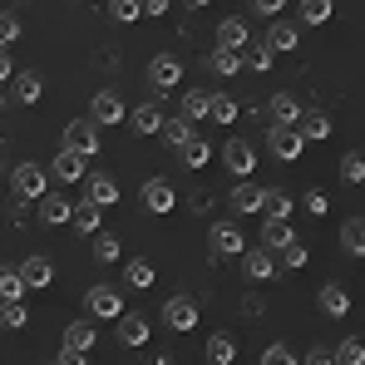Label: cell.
Instances as JSON below:
<instances>
[{"label": "cell", "mask_w": 365, "mask_h": 365, "mask_svg": "<svg viewBox=\"0 0 365 365\" xmlns=\"http://www.w3.org/2000/svg\"><path fill=\"white\" fill-rule=\"evenodd\" d=\"M341 182H351V187L365 182V158L361 153H346V158H341Z\"/></svg>", "instance_id": "cell-44"}, {"label": "cell", "mask_w": 365, "mask_h": 365, "mask_svg": "<svg viewBox=\"0 0 365 365\" xmlns=\"http://www.w3.org/2000/svg\"><path fill=\"white\" fill-rule=\"evenodd\" d=\"M262 365H302V361H297V351H292V346H282V341H272V346L262 351Z\"/></svg>", "instance_id": "cell-43"}, {"label": "cell", "mask_w": 365, "mask_h": 365, "mask_svg": "<svg viewBox=\"0 0 365 365\" xmlns=\"http://www.w3.org/2000/svg\"><path fill=\"white\" fill-rule=\"evenodd\" d=\"M242 272L252 282H272V277H277V257L262 252V247H252V252H242Z\"/></svg>", "instance_id": "cell-18"}, {"label": "cell", "mask_w": 365, "mask_h": 365, "mask_svg": "<svg viewBox=\"0 0 365 365\" xmlns=\"http://www.w3.org/2000/svg\"><path fill=\"white\" fill-rule=\"evenodd\" d=\"M341 247H346L351 257L365 252V217H346V222H341Z\"/></svg>", "instance_id": "cell-29"}, {"label": "cell", "mask_w": 365, "mask_h": 365, "mask_svg": "<svg viewBox=\"0 0 365 365\" xmlns=\"http://www.w3.org/2000/svg\"><path fill=\"white\" fill-rule=\"evenodd\" d=\"M20 40V15H10V10H0V50L10 55V45Z\"/></svg>", "instance_id": "cell-42"}, {"label": "cell", "mask_w": 365, "mask_h": 365, "mask_svg": "<svg viewBox=\"0 0 365 365\" xmlns=\"http://www.w3.org/2000/svg\"><path fill=\"white\" fill-rule=\"evenodd\" d=\"M297 242V232H292V222H267L262 227V252H282V247Z\"/></svg>", "instance_id": "cell-27"}, {"label": "cell", "mask_w": 365, "mask_h": 365, "mask_svg": "<svg viewBox=\"0 0 365 365\" xmlns=\"http://www.w3.org/2000/svg\"><path fill=\"white\" fill-rule=\"evenodd\" d=\"M227 202H232V217H252V212H262V187L247 178L227 192Z\"/></svg>", "instance_id": "cell-14"}, {"label": "cell", "mask_w": 365, "mask_h": 365, "mask_svg": "<svg viewBox=\"0 0 365 365\" xmlns=\"http://www.w3.org/2000/svg\"><path fill=\"white\" fill-rule=\"evenodd\" d=\"M15 272H20V282H25V287H35V292L55 282V262H50L45 252H35V257H25V262H20Z\"/></svg>", "instance_id": "cell-10"}, {"label": "cell", "mask_w": 365, "mask_h": 365, "mask_svg": "<svg viewBox=\"0 0 365 365\" xmlns=\"http://www.w3.org/2000/svg\"><path fill=\"white\" fill-rule=\"evenodd\" d=\"M207 247H212V257H242V252H247L242 232H237V222H212Z\"/></svg>", "instance_id": "cell-7"}, {"label": "cell", "mask_w": 365, "mask_h": 365, "mask_svg": "<svg viewBox=\"0 0 365 365\" xmlns=\"http://www.w3.org/2000/svg\"><path fill=\"white\" fill-rule=\"evenodd\" d=\"M302 365H336V361H331V351H311Z\"/></svg>", "instance_id": "cell-52"}, {"label": "cell", "mask_w": 365, "mask_h": 365, "mask_svg": "<svg viewBox=\"0 0 365 365\" xmlns=\"http://www.w3.org/2000/svg\"><path fill=\"white\" fill-rule=\"evenodd\" d=\"M306 262H311V252H306V242H292V247H282V267H287V272H302Z\"/></svg>", "instance_id": "cell-45"}, {"label": "cell", "mask_w": 365, "mask_h": 365, "mask_svg": "<svg viewBox=\"0 0 365 365\" xmlns=\"http://www.w3.org/2000/svg\"><path fill=\"white\" fill-rule=\"evenodd\" d=\"M222 163H227V173H237V178H252V168H257V148L247 143V138H227V148H222Z\"/></svg>", "instance_id": "cell-6"}, {"label": "cell", "mask_w": 365, "mask_h": 365, "mask_svg": "<svg viewBox=\"0 0 365 365\" xmlns=\"http://www.w3.org/2000/svg\"><path fill=\"white\" fill-rule=\"evenodd\" d=\"M143 15H153V20H158V15H168V0H148V5H143Z\"/></svg>", "instance_id": "cell-51"}, {"label": "cell", "mask_w": 365, "mask_h": 365, "mask_svg": "<svg viewBox=\"0 0 365 365\" xmlns=\"http://www.w3.org/2000/svg\"><path fill=\"white\" fill-rule=\"evenodd\" d=\"M316 306H321L326 316H346V311H351V297H346V287L326 282V287H321V297H316Z\"/></svg>", "instance_id": "cell-26"}, {"label": "cell", "mask_w": 365, "mask_h": 365, "mask_svg": "<svg viewBox=\"0 0 365 365\" xmlns=\"http://www.w3.org/2000/svg\"><path fill=\"white\" fill-rule=\"evenodd\" d=\"M247 40H252V35H247V20H242V15H227V20L217 25V50H232V55H242Z\"/></svg>", "instance_id": "cell-15"}, {"label": "cell", "mask_w": 365, "mask_h": 365, "mask_svg": "<svg viewBox=\"0 0 365 365\" xmlns=\"http://www.w3.org/2000/svg\"><path fill=\"white\" fill-rule=\"evenodd\" d=\"M207 99H212V94H202V89H187V94H182V119H187V123L207 119Z\"/></svg>", "instance_id": "cell-34"}, {"label": "cell", "mask_w": 365, "mask_h": 365, "mask_svg": "<svg viewBox=\"0 0 365 365\" xmlns=\"http://www.w3.org/2000/svg\"><path fill=\"white\" fill-rule=\"evenodd\" d=\"M242 64H252V69H272V50H267V45L257 40V45H252V50L242 55Z\"/></svg>", "instance_id": "cell-47"}, {"label": "cell", "mask_w": 365, "mask_h": 365, "mask_svg": "<svg viewBox=\"0 0 365 365\" xmlns=\"http://www.w3.org/2000/svg\"><path fill=\"white\" fill-rule=\"evenodd\" d=\"M331 361H336V365H365V341H361V336L341 341V346L331 351Z\"/></svg>", "instance_id": "cell-33"}, {"label": "cell", "mask_w": 365, "mask_h": 365, "mask_svg": "<svg viewBox=\"0 0 365 365\" xmlns=\"http://www.w3.org/2000/svg\"><path fill=\"white\" fill-rule=\"evenodd\" d=\"M50 173L64 178V182H84V178H89V158H79V153H55Z\"/></svg>", "instance_id": "cell-19"}, {"label": "cell", "mask_w": 365, "mask_h": 365, "mask_svg": "<svg viewBox=\"0 0 365 365\" xmlns=\"http://www.w3.org/2000/svg\"><path fill=\"white\" fill-rule=\"evenodd\" d=\"M25 321H30L25 302H5V306H0V326H5V331H20Z\"/></svg>", "instance_id": "cell-40"}, {"label": "cell", "mask_w": 365, "mask_h": 365, "mask_svg": "<svg viewBox=\"0 0 365 365\" xmlns=\"http://www.w3.org/2000/svg\"><path fill=\"white\" fill-rule=\"evenodd\" d=\"M262 45H267L272 55H287V50H297V45H302V30H297L292 20H272V30L262 35Z\"/></svg>", "instance_id": "cell-12"}, {"label": "cell", "mask_w": 365, "mask_h": 365, "mask_svg": "<svg viewBox=\"0 0 365 365\" xmlns=\"http://www.w3.org/2000/svg\"><path fill=\"white\" fill-rule=\"evenodd\" d=\"M252 15H262V20H282V0H252Z\"/></svg>", "instance_id": "cell-48"}, {"label": "cell", "mask_w": 365, "mask_h": 365, "mask_svg": "<svg viewBox=\"0 0 365 365\" xmlns=\"http://www.w3.org/2000/svg\"><path fill=\"white\" fill-rule=\"evenodd\" d=\"M267 114H272V128H297V123H302V104H297L292 94H272Z\"/></svg>", "instance_id": "cell-16"}, {"label": "cell", "mask_w": 365, "mask_h": 365, "mask_svg": "<svg viewBox=\"0 0 365 365\" xmlns=\"http://www.w3.org/2000/svg\"><path fill=\"white\" fill-rule=\"evenodd\" d=\"M197 316H202V311H197L192 297H168V306H163V326H168V331H192Z\"/></svg>", "instance_id": "cell-8"}, {"label": "cell", "mask_w": 365, "mask_h": 365, "mask_svg": "<svg viewBox=\"0 0 365 365\" xmlns=\"http://www.w3.org/2000/svg\"><path fill=\"white\" fill-rule=\"evenodd\" d=\"M331 20V0H302V25H326Z\"/></svg>", "instance_id": "cell-41"}, {"label": "cell", "mask_w": 365, "mask_h": 365, "mask_svg": "<svg viewBox=\"0 0 365 365\" xmlns=\"http://www.w3.org/2000/svg\"><path fill=\"white\" fill-rule=\"evenodd\" d=\"M69 212H74V202L60 197V192H45V197H40V217H45L50 227H64V222H69Z\"/></svg>", "instance_id": "cell-21"}, {"label": "cell", "mask_w": 365, "mask_h": 365, "mask_svg": "<svg viewBox=\"0 0 365 365\" xmlns=\"http://www.w3.org/2000/svg\"><path fill=\"white\" fill-rule=\"evenodd\" d=\"M207 361L212 365H232L237 361V341H232L227 331H212V336H207Z\"/></svg>", "instance_id": "cell-24"}, {"label": "cell", "mask_w": 365, "mask_h": 365, "mask_svg": "<svg viewBox=\"0 0 365 365\" xmlns=\"http://www.w3.org/2000/svg\"><path fill=\"white\" fill-rule=\"evenodd\" d=\"M69 222H74L79 232H99V207H94V202H74Z\"/></svg>", "instance_id": "cell-36"}, {"label": "cell", "mask_w": 365, "mask_h": 365, "mask_svg": "<svg viewBox=\"0 0 365 365\" xmlns=\"http://www.w3.org/2000/svg\"><path fill=\"white\" fill-rule=\"evenodd\" d=\"M158 133H163V138H168L178 153L187 148V143H192V138H197V133H192V123L182 119V114H178V119H163V128H158Z\"/></svg>", "instance_id": "cell-30"}, {"label": "cell", "mask_w": 365, "mask_h": 365, "mask_svg": "<svg viewBox=\"0 0 365 365\" xmlns=\"http://www.w3.org/2000/svg\"><path fill=\"white\" fill-rule=\"evenodd\" d=\"M123 119H128V109H123V99L114 89L94 94V104H89V123H94V128H109V123H123Z\"/></svg>", "instance_id": "cell-4"}, {"label": "cell", "mask_w": 365, "mask_h": 365, "mask_svg": "<svg viewBox=\"0 0 365 365\" xmlns=\"http://www.w3.org/2000/svg\"><path fill=\"white\" fill-rule=\"evenodd\" d=\"M84 202H94L99 212L114 207V202H119V182L109 178V173H89V178H84Z\"/></svg>", "instance_id": "cell-9"}, {"label": "cell", "mask_w": 365, "mask_h": 365, "mask_svg": "<svg viewBox=\"0 0 365 365\" xmlns=\"http://www.w3.org/2000/svg\"><path fill=\"white\" fill-rule=\"evenodd\" d=\"M10 79H15V99H20V104H40V94H45V79H40L35 69H15Z\"/></svg>", "instance_id": "cell-20"}, {"label": "cell", "mask_w": 365, "mask_h": 365, "mask_svg": "<svg viewBox=\"0 0 365 365\" xmlns=\"http://www.w3.org/2000/svg\"><path fill=\"white\" fill-rule=\"evenodd\" d=\"M212 153H217V148H212V143H202V138H192V143H187V148H182L178 158H182V163H187V168H202V163H207V158H212Z\"/></svg>", "instance_id": "cell-38"}, {"label": "cell", "mask_w": 365, "mask_h": 365, "mask_svg": "<svg viewBox=\"0 0 365 365\" xmlns=\"http://www.w3.org/2000/svg\"><path fill=\"white\" fill-rule=\"evenodd\" d=\"M109 15H114V20H119V25H133V20H138V15H143V5H138V0H119V5H114V10H109Z\"/></svg>", "instance_id": "cell-46"}, {"label": "cell", "mask_w": 365, "mask_h": 365, "mask_svg": "<svg viewBox=\"0 0 365 365\" xmlns=\"http://www.w3.org/2000/svg\"><path fill=\"white\" fill-rule=\"evenodd\" d=\"M10 74H15V69H10V55H5V50H0V84H5V79H10Z\"/></svg>", "instance_id": "cell-53"}, {"label": "cell", "mask_w": 365, "mask_h": 365, "mask_svg": "<svg viewBox=\"0 0 365 365\" xmlns=\"http://www.w3.org/2000/svg\"><path fill=\"white\" fill-rule=\"evenodd\" d=\"M173 202H178V192H173L168 178H148L143 182V207H148V212H173Z\"/></svg>", "instance_id": "cell-13"}, {"label": "cell", "mask_w": 365, "mask_h": 365, "mask_svg": "<svg viewBox=\"0 0 365 365\" xmlns=\"http://www.w3.org/2000/svg\"><path fill=\"white\" fill-rule=\"evenodd\" d=\"M64 153H79V158L99 153V128L89 119H69L64 123Z\"/></svg>", "instance_id": "cell-2"}, {"label": "cell", "mask_w": 365, "mask_h": 365, "mask_svg": "<svg viewBox=\"0 0 365 365\" xmlns=\"http://www.w3.org/2000/svg\"><path fill=\"white\" fill-rule=\"evenodd\" d=\"M267 143H272V158H282V163H297L306 148L297 128H267Z\"/></svg>", "instance_id": "cell-11"}, {"label": "cell", "mask_w": 365, "mask_h": 365, "mask_svg": "<svg viewBox=\"0 0 365 365\" xmlns=\"http://www.w3.org/2000/svg\"><path fill=\"white\" fill-rule=\"evenodd\" d=\"M207 64H212V74H242V55H232V50H212Z\"/></svg>", "instance_id": "cell-37"}, {"label": "cell", "mask_w": 365, "mask_h": 365, "mask_svg": "<svg viewBox=\"0 0 365 365\" xmlns=\"http://www.w3.org/2000/svg\"><path fill=\"white\" fill-rule=\"evenodd\" d=\"M119 237H114V232H94V262H104V267H109V262H119Z\"/></svg>", "instance_id": "cell-35"}, {"label": "cell", "mask_w": 365, "mask_h": 365, "mask_svg": "<svg viewBox=\"0 0 365 365\" xmlns=\"http://www.w3.org/2000/svg\"><path fill=\"white\" fill-rule=\"evenodd\" d=\"M262 217L267 222H287L292 217V192L287 187H262Z\"/></svg>", "instance_id": "cell-17"}, {"label": "cell", "mask_w": 365, "mask_h": 365, "mask_svg": "<svg viewBox=\"0 0 365 365\" xmlns=\"http://www.w3.org/2000/svg\"><path fill=\"white\" fill-rule=\"evenodd\" d=\"M297 133H302V143H321V138H331V119L326 114H302Z\"/></svg>", "instance_id": "cell-28"}, {"label": "cell", "mask_w": 365, "mask_h": 365, "mask_svg": "<svg viewBox=\"0 0 365 365\" xmlns=\"http://www.w3.org/2000/svg\"><path fill=\"white\" fill-rule=\"evenodd\" d=\"M153 277H158V272H153V262H148V257H133V262L123 267V282H128V287H138V292H143V287H153Z\"/></svg>", "instance_id": "cell-31"}, {"label": "cell", "mask_w": 365, "mask_h": 365, "mask_svg": "<svg viewBox=\"0 0 365 365\" xmlns=\"http://www.w3.org/2000/svg\"><path fill=\"white\" fill-rule=\"evenodd\" d=\"M84 306H89L94 321H119L123 316V297L114 287H89V292H84Z\"/></svg>", "instance_id": "cell-3"}, {"label": "cell", "mask_w": 365, "mask_h": 365, "mask_svg": "<svg viewBox=\"0 0 365 365\" xmlns=\"http://www.w3.org/2000/svg\"><path fill=\"white\" fill-rule=\"evenodd\" d=\"M207 119H217V123H232V119H237V104H232L227 94H212V99H207Z\"/></svg>", "instance_id": "cell-39"}, {"label": "cell", "mask_w": 365, "mask_h": 365, "mask_svg": "<svg viewBox=\"0 0 365 365\" xmlns=\"http://www.w3.org/2000/svg\"><path fill=\"white\" fill-rule=\"evenodd\" d=\"M119 341L123 346H148V321L133 316V311H123L119 316Z\"/></svg>", "instance_id": "cell-25"}, {"label": "cell", "mask_w": 365, "mask_h": 365, "mask_svg": "<svg viewBox=\"0 0 365 365\" xmlns=\"http://www.w3.org/2000/svg\"><path fill=\"white\" fill-rule=\"evenodd\" d=\"M182 79V64L173 55H153L148 60V84H153V94H168V89H178Z\"/></svg>", "instance_id": "cell-5"}, {"label": "cell", "mask_w": 365, "mask_h": 365, "mask_svg": "<svg viewBox=\"0 0 365 365\" xmlns=\"http://www.w3.org/2000/svg\"><path fill=\"white\" fill-rule=\"evenodd\" d=\"M94 341H99V336H94L89 321H69V326H64V351H79V356H84V351H94Z\"/></svg>", "instance_id": "cell-22"}, {"label": "cell", "mask_w": 365, "mask_h": 365, "mask_svg": "<svg viewBox=\"0 0 365 365\" xmlns=\"http://www.w3.org/2000/svg\"><path fill=\"white\" fill-rule=\"evenodd\" d=\"M25 292H30V287L20 282V272H15V267H0V306L5 302H25Z\"/></svg>", "instance_id": "cell-32"}, {"label": "cell", "mask_w": 365, "mask_h": 365, "mask_svg": "<svg viewBox=\"0 0 365 365\" xmlns=\"http://www.w3.org/2000/svg\"><path fill=\"white\" fill-rule=\"evenodd\" d=\"M306 212L321 217V212H326V197H321V192H306Z\"/></svg>", "instance_id": "cell-49"}, {"label": "cell", "mask_w": 365, "mask_h": 365, "mask_svg": "<svg viewBox=\"0 0 365 365\" xmlns=\"http://www.w3.org/2000/svg\"><path fill=\"white\" fill-rule=\"evenodd\" d=\"M128 123H133V133H158V128H163V109L148 99V104L128 109Z\"/></svg>", "instance_id": "cell-23"}, {"label": "cell", "mask_w": 365, "mask_h": 365, "mask_svg": "<svg viewBox=\"0 0 365 365\" xmlns=\"http://www.w3.org/2000/svg\"><path fill=\"white\" fill-rule=\"evenodd\" d=\"M55 365H89V356H79V351H60Z\"/></svg>", "instance_id": "cell-50"}, {"label": "cell", "mask_w": 365, "mask_h": 365, "mask_svg": "<svg viewBox=\"0 0 365 365\" xmlns=\"http://www.w3.org/2000/svg\"><path fill=\"white\" fill-rule=\"evenodd\" d=\"M10 192H15L20 202H35V197L50 192V173H45L40 163H15V168H10Z\"/></svg>", "instance_id": "cell-1"}]
</instances>
